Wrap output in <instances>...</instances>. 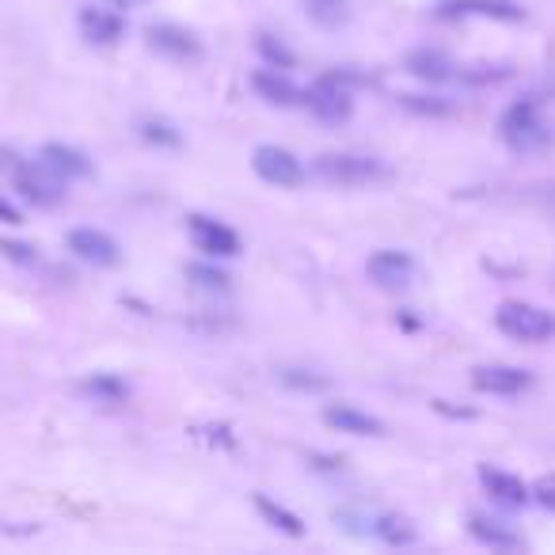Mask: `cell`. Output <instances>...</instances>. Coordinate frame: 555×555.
Wrapping results in <instances>:
<instances>
[{"label": "cell", "mask_w": 555, "mask_h": 555, "mask_svg": "<svg viewBox=\"0 0 555 555\" xmlns=\"http://www.w3.org/2000/svg\"><path fill=\"white\" fill-rule=\"evenodd\" d=\"M115 9H138V4H145V0H111Z\"/></svg>", "instance_id": "obj_32"}, {"label": "cell", "mask_w": 555, "mask_h": 555, "mask_svg": "<svg viewBox=\"0 0 555 555\" xmlns=\"http://www.w3.org/2000/svg\"><path fill=\"white\" fill-rule=\"evenodd\" d=\"M370 278L380 289H411L418 278V262L408 251L385 247V251L370 255Z\"/></svg>", "instance_id": "obj_9"}, {"label": "cell", "mask_w": 555, "mask_h": 555, "mask_svg": "<svg viewBox=\"0 0 555 555\" xmlns=\"http://www.w3.org/2000/svg\"><path fill=\"white\" fill-rule=\"evenodd\" d=\"M255 506H259V514L267 517V525L282 529L286 537H305V521L294 514V509L278 506V502H274V499H267V494H259V499H255Z\"/></svg>", "instance_id": "obj_20"}, {"label": "cell", "mask_w": 555, "mask_h": 555, "mask_svg": "<svg viewBox=\"0 0 555 555\" xmlns=\"http://www.w3.org/2000/svg\"><path fill=\"white\" fill-rule=\"evenodd\" d=\"M324 183L332 186H370V183H380L388 179V164L377 160V156H354V153H324L317 156L312 164Z\"/></svg>", "instance_id": "obj_2"}, {"label": "cell", "mask_w": 555, "mask_h": 555, "mask_svg": "<svg viewBox=\"0 0 555 555\" xmlns=\"http://www.w3.org/2000/svg\"><path fill=\"white\" fill-rule=\"evenodd\" d=\"M438 16L441 20L483 16V20H502V24H517V20H525V9L514 4V0H441Z\"/></svg>", "instance_id": "obj_11"}, {"label": "cell", "mask_w": 555, "mask_h": 555, "mask_svg": "<svg viewBox=\"0 0 555 555\" xmlns=\"http://www.w3.org/2000/svg\"><path fill=\"white\" fill-rule=\"evenodd\" d=\"M186 278H191L198 289H206V294H229L232 289V278L224 274L221 267H214V262H191Z\"/></svg>", "instance_id": "obj_22"}, {"label": "cell", "mask_w": 555, "mask_h": 555, "mask_svg": "<svg viewBox=\"0 0 555 555\" xmlns=\"http://www.w3.org/2000/svg\"><path fill=\"white\" fill-rule=\"evenodd\" d=\"M186 229H191V240L198 251H206L209 259H236L240 255V236L229 229L224 221H214V217H186Z\"/></svg>", "instance_id": "obj_7"}, {"label": "cell", "mask_w": 555, "mask_h": 555, "mask_svg": "<svg viewBox=\"0 0 555 555\" xmlns=\"http://www.w3.org/2000/svg\"><path fill=\"white\" fill-rule=\"evenodd\" d=\"M324 423L339 434H354V438H377V434H385V423L377 415H370V411L354 408V403H332L324 411Z\"/></svg>", "instance_id": "obj_13"}, {"label": "cell", "mask_w": 555, "mask_h": 555, "mask_svg": "<svg viewBox=\"0 0 555 555\" xmlns=\"http://www.w3.org/2000/svg\"><path fill=\"white\" fill-rule=\"evenodd\" d=\"M494 324H499L502 335L517 343H544L555 335V317L537 305H525V301H506L499 312H494Z\"/></svg>", "instance_id": "obj_4"}, {"label": "cell", "mask_w": 555, "mask_h": 555, "mask_svg": "<svg viewBox=\"0 0 555 555\" xmlns=\"http://www.w3.org/2000/svg\"><path fill=\"white\" fill-rule=\"evenodd\" d=\"M472 537L483 540V544L491 547H517V537L509 529H502L499 521H487V517H472Z\"/></svg>", "instance_id": "obj_23"}, {"label": "cell", "mask_w": 555, "mask_h": 555, "mask_svg": "<svg viewBox=\"0 0 555 555\" xmlns=\"http://www.w3.org/2000/svg\"><path fill=\"white\" fill-rule=\"evenodd\" d=\"M499 133L517 153H537V149H544L547 138H552L544 118H540V107L532 100H521V103H514V107H506V115H502V122H499Z\"/></svg>", "instance_id": "obj_3"}, {"label": "cell", "mask_w": 555, "mask_h": 555, "mask_svg": "<svg viewBox=\"0 0 555 555\" xmlns=\"http://www.w3.org/2000/svg\"><path fill=\"white\" fill-rule=\"evenodd\" d=\"M16 191L27 202H35V206H57L65 198V179L39 160V164H27V168H16Z\"/></svg>", "instance_id": "obj_8"}, {"label": "cell", "mask_w": 555, "mask_h": 555, "mask_svg": "<svg viewBox=\"0 0 555 555\" xmlns=\"http://www.w3.org/2000/svg\"><path fill=\"white\" fill-rule=\"evenodd\" d=\"M145 42H149V50H153V54L168 57V62H179V65L198 62V57H202L198 35L186 31V27H179V24H149L145 27Z\"/></svg>", "instance_id": "obj_6"}, {"label": "cell", "mask_w": 555, "mask_h": 555, "mask_svg": "<svg viewBox=\"0 0 555 555\" xmlns=\"http://www.w3.org/2000/svg\"><path fill=\"white\" fill-rule=\"evenodd\" d=\"M479 483H483L487 494H491V499L499 502V506H506V509H521L525 502L532 499L529 487H525L517 476H509V472H502V468H479Z\"/></svg>", "instance_id": "obj_16"}, {"label": "cell", "mask_w": 555, "mask_h": 555, "mask_svg": "<svg viewBox=\"0 0 555 555\" xmlns=\"http://www.w3.org/2000/svg\"><path fill=\"white\" fill-rule=\"evenodd\" d=\"M251 168H255V176L270 186H301L305 183V164L297 160L289 149L259 145L251 153Z\"/></svg>", "instance_id": "obj_5"}, {"label": "cell", "mask_w": 555, "mask_h": 555, "mask_svg": "<svg viewBox=\"0 0 555 555\" xmlns=\"http://www.w3.org/2000/svg\"><path fill=\"white\" fill-rule=\"evenodd\" d=\"M408 73L426 85H446L456 77V62L441 50H411L408 54Z\"/></svg>", "instance_id": "obj_17"}, {"label": "cell", "mask_w": 555, "mask_h": 555, "mask_svg": "<svg viewBox=\"0 0 555 555\" xmlns=\"http://www.w3.org/2000/svg\"><path fill=\"white\" fill-rule=\"evenodd\" d=\"M80 35L92 47H115L126 35V20L107 9H80Z\"/></svg>", "instance_id": "obj_14"}, {"label": "cell", "mask_w": 555, "mask_h": 555, "mask_svg": "<svg viewBox=\"0 0 555 555\" xmlns=\"http://www.w3.org/2000/svg\"><path fill=\"white\" fill-rule=\"evenodd\" d=\"M362 80L365 77H358V73H350V69L324 73V77L305 92V107L317 118H324V122H347L350 111H354L350 92H354V85H362Z\"/></svg>", "instance_id": "obj_1"}, {"label": "cell", "mask_w": 555, "mask_h": 555, "mask_svg": "<svg viewBox=\"0 0 555 555\" xmlns=\"http://www.w3.org/2000/svg\"><path fill=\"white\" fill-rule=\"evenodd\" d=\"M80 392L100 403H122L126 396H130V385H126L122 377H115V373H95V377H88L85 385H80Z\"/></svg>", "instance_id": "obj_19"}, {"label": "cell", "mask_w": 555, "mask_h": 555, "mask_svg": "<svg viewBox=\"0 0 555 555\" xmlns=\"http://www.w3.org/2000/svg\"><path fill=\"white\" fill-rule=\"evenodd\" d=\"M532 494H537V502L544 509H555V476H544L537 487H532Z\"/></svg>", "instance_id": "obj_30"}, {"label": "cell", "mask_w": 555, "mask_h": 555, "mask_svg": "<svg viewBox=\"0 0 555 555\" xmlns=\"http://www.w3.org/2000/svg\"><path fill=\"white\" fill-rule=\"evenodd\" d=\"M278 380L286 388H294V392H327V377H320L312 370H282Z\"/></svg>", "instance_id": "obj_26"}, {"label": "cell", "mask_w": 555, "mask_h": 555, "mask_svg": "<svg viewBox=\"0 0 555 555\" xmlns=\"http://www.w3.org/2000/svg\"><path fill=\"white\" fill-rule=\"evenodd\" d=\"M309 4H312L309 12L320 20V24L332 27V24H339V20H343V0H309Z\"/></svg>", "instance_id": "obj_29"}, {"label": "cell", "mask_w": 555, "mask_h": 555, "mask_svg": "<svg viewBox=\"0 0 555 555\" xmlns=\"http://www.w3.org/2000/svg\"><path fill=\"white\" fill-rule=\"evenodd\" d=\"M0 255L20 262V267H35V262H39V251H35L31 244H20V240H0Z\"/></svg>", "instance_id": "obj_28"}, {"label": "cell", "mask_w": 555, "mask_h": 555, "mask_svg": "<svg viewBox=\"0 0 555 555\" xmlns=\"http://www.w3.org/2000/svg\"><path fill=\"white\" fill-rule=\"evenodd\" d=\"M42 164H47V168H54L65 183H69V179H88V176H92V160H88L80 149L62 145V141H50V145L42 149Z\"/></svg>", "instance_id": "obj_18"}, {"label": "cell", "mask_w": 555, "mask_h": 555, "mask_svg": "<svg viewBox=\"0 0 555 555\" xmlns=\"http://www.w3.org/2000/svg\"><path fill=\"white\" fill-rule=\"evenodd\" d=\"M251 88L262 95L267 103H274V107H305V92L294 85V80L286 77V73L278 69H262L251 77Z\"/></svg>", "instance_id": "obj_15"}, {"label": "cell", "mask_w": 555, "mask_h": 555, "mask_svg": "<svg viewBox=\"0 0 555 555\" xmlns=\"http://www.w3.org/2000/svg\"><path fill=\"white\" fill-rule=\"evenodd\" d=\"M259 54L270 62V69H289V65H294V54H289L274 35H259Z\"/></svg>", "instance_id": "obj_27"}, {"label": "cell", "mask_w": 555, "mask_h": 555, "mask_svg": "<svg viewBox=\"0 0 555 555\" xmlns=\"http://www.w3.org/2000/svg\"><path fill=\"white\" fill-rule=\"evenodd\" d=\"M69 251L77 255L80 262H92V267H118L122 262V247L111 232L103 229H73L69 232Z\"/></svg>", "instance_id": "obj_10"}, {"label": "cell", "mask_w": 555, "mask_h": 555, "mask_svg": "<svg viewBox=\"0 0 555 555\" xmlns=\"http://www.w3.org/2000/svg\"><path fill=\"white\" fill-rule=\"evenodd\" d=\"M373 532H377L385 544L400 547V544H415V529H411L403 517H377V525H373Z\"/></svg>", "instance_id": "obj_25"}, {"label": "cell", "mask_w": 555, "mask_h": 555, "mask_svg": "<svg viewBox=\"0 0 555 555\" xmlns=\"http://www.w3.org/2000/svg\"><path fill=\"white\" fill-rule=\"evenodd\" d=\"M0 221H4V224H24V217H20V209L12 206V202L0 198Z\"/></svg>", "instance_id": "obj_31"}, {"label": "cell", "mask_w": 555, "mask_h": 555, "mask_svg": "<svg viewBox=\"0 0 555 555\" xmlns=\"http://www.w3.org/2000/svg\"><path fill=\"white\" fill-rule=\"evenodd\" d=\"M400 103L411 111V115H423V118H446V115H453V103L441 100V95H400Z\"/></svg>", "instance_id": "obj_24"}, {"label": "cell", "mask_w": 555, "mask_h": 555, "mask_svg": "<svg viewBox=\"0 0 555 555\" xmlns=\"http://www.w3.org/2000/svg\"><path fill=\"white\" fill-rule=\"evenodd\" d=\"M138 133H141V141H149V145H156V149H179L183 145V133H179L168 118H141Z\"/></svg>", "instance_id": "obj_21"}, {"label": "cell", "mask_w": 555, "mask_h": 555, "mask_svg": "<svg viewBox=\"0 0 555 555\" xmlns=\"http://www.w3.org/2000/svg\"><path fill=\"white\" fill-rule=\"evenodd\" d=\"M472 385L491 396H521L532 385V377L525 370H517V365H479L472 373Z\"/></svg>", "instance_id": "obj_12"}]
</instances>
